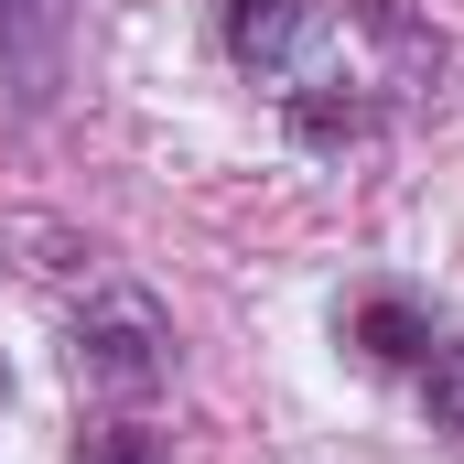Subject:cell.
I'll use <instances>...</instances> for the list:
<instances>
[{
  "mask_svg": "<svg viewBox=\"0 0 464 464\" xmlns=\"http://www.w3.org/2000/svg\"><path fill=\"white\" fill-rule=\"evenodd\" d=\"M76 367H98L109 389H140V378L162 367V356H151V314H140V303H119L109 324H87V335H76Z\"/></svg>",
  "mask_w": 464,
  "mask_h": 464,
  "instance_id": "6da1fadb",
  "label": "cell"
},
{
  "mask_svg": "<svg viewBox=\"0 0 464 464\" xmlns=\"http://www.w3.org/2000/svg\"><path fill=\"white\" fill-rule=\"evenodd\" d=\"M227 44L248 65H292L303 44V0H227Z\"/></svg>",
  "mask_w": 464,
  "mask_h": 464,
  "instance_id": "7a4b0ae2",
  "label": "cell"
},
{
  "mask_svg": "<svg viewBox=\"0 0 464 464\" xmlns=\"http://www.w3.org/2000/svg\"><path fill=\"white\" fill-rule=\"evenodd\" d=\"M356 356H378V367H411V356H432V324L411 314V303H356L346 314Z\"/></svg>",
  "mask_w": 464,
  "mask_h": 464,
  "instance_id": "3957f363",
  "label": "cell"
},
{
  "mask_svg": "<svg viewBox=\"0 0 464 464\" xmlns=\"http://www.w3.org/2000/svg\"><path fill=\"white\" fill-rule=\"evenodd\" d=\"M432 411L464 432V346H454V356H432Z\"/></svg>",
  "mask_w": 464,
  "mask_h": 464,
  "instance_id": "277c9868",
  "label": "cell"
}]
</instances>
